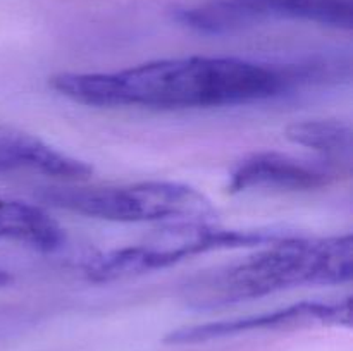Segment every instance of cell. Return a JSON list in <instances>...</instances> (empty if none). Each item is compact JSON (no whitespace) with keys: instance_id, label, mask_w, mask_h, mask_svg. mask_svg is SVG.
Wrapping results in <instances>:
<instances>
[{"instance_id":"6da1fadb","label":"cell","mask_w":353,"mask_h":351,"mask_svg":"<svg viewBox=\"0 0 353 351\" xmlns=\"http://www.w3.org/2000/svg\"><path fill=\"white\" fill-rule=\"evenodd\" d=\"M317 64L274 65L240 57L161 58L112 72H62L50 86L97 109H219L286 95L321 79Z\"/></svg>"},{"instance_id":"7a4b0ae2","label":"cell","mask_w":353,"mask_h":351,"mask_svg":"<svg viewBox=\"0 0 353 351\" xmlns=\"http://www.w3.org/2000/svg\"><path fill=\"white\" fill-rule=\"evenodd\" d=\"M353 274L352 234L305 237L286 234L254 255L205 270L181 288L196 310H216L302 286H338Z\"/></svg>"},{"instance_id":"3957f363","label":"cell","mask_w":353,"mask_h":351,"mask_svg":"<svg viewBox=\"0 0 353 351\" xmlns=\"http://www.w3.org/2000/svg\"><path fill=\"white\" fill-rule=\"evenodd\" d=\"M43 200L72 213L110 222H212L216 217L212 202L203 193L172 181L47 188Z\"/></svg>"},{"instance_id":"277c9868","label":"cell","mask_w":353,"mask_h":351,"mask_svg":"<svg viewBox=\"0 0 353 351\" xmlns=\"http://www.w3.org/2000/svg\"><path fill=\"white\" fill-rule=\"evenodd\" d=\"M286 234L290 233L281 229H226L212 222L165 224L143 243L100 255L85 272L93 282L121 281L210 251L261 248Z\"/></svg>"},{"instance_id":"5b68a950","label":"cell","mask_w":353,"mask_h":351,"mask_svg":"<svg viewBox=\"0 0 353 351\" xmlns=\"http://www.w3.org/2000/svg\"><path fill=\"white\" fill-rule=\"evenodd\" d=\"M176 19L205 34L236 33L269 21H303L350 31L353 0H205L178 10Z\"/></svg>"},{"instance_id":"8992f818","label":"cell","mask_w":353,"mask_h":351,"mask_svg":"<svg viewBox=\"0 0 353 351\" xmlns=\"http://www.w3.org/2000/svg\"><path fill=\"white\" fill-rule=\"evenodd\" d=\"M312 323H336L350 326L352 301H302L286 308L272 310L268 313L243 317V319L219 320V322L200 323L176 329L168 334L165 343L169 344H196L221 337L238 336V334L255 332V330L293 329V327L312 326Z\"/></svg>"},{"instance_id":"52a82bcc","label":"cell","mask_w":353,"mask_h":351,"mask_svg":"<svg viewBox=\"0 0 353 351\" xmlns=\"http://www.w3.org/2000/svg\"><path fill=\"white\" fill-rule=\"evenodd\" d=\"M336 178L330 164L305 160L281 151H255L230 172L228 191H314Z\"/></svg>"},{"instance_id":"ba28073f","label":"cell","mask_w":353,"mask_h":351,"mask_svg":"<svg viewBox=\"0 0 353 351\" xmlns=\"http://www.w3.org/2000/svg\"><path fill=\"white\" fill-rule=\"evenodd\" d=\"M92 165L57 150L41 138L0 124V176L31 174L52 176L65 181H79L92 174Z\"/></svg>"},{"instance_id":"9c48e42d","label":"cell","mask_w":353,"mask_h":351,"mask_svg":"<svg viewBox=\"0 0 353 351\" xmlns=\"http://www.w3.org/2000/svg\"><path fill=\"white\" fill-rule=\"evenodd\" d=\"M64 240V229L47 210L21 200L0 198V243L55 251Z\"/></svg>"},{"instance_id":"30bf717a","label":"cell","mask_w":353,"mask_h":351,"mask_svg":"<svg viewBox=\"0 0 353 351\" xmlns=\"http://www.w3.org/2000/svg\"><path fill=\"white\" fill-rule=\"evenodd\" d=\"M352 136L350 124L336 119H310L286 127V138L292 143L317 151L327 162L350 160Z\"/></svg>"},{"instance_id":"8fae6325","label":"cell","mask_w":353,"mask_h":351,"mask_svg":"<svg viewBox=\"0 0 353 351\" xmlns=\"http://www.w3.org/2000/svg\"><path fill=\"white\" fill-rule=\"evenodd\" d=\"M10 282H12V275H10L7 270H3V268H0V289L9 286Z\"/></svg>"}]
</instances>
